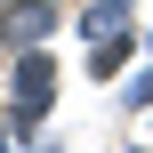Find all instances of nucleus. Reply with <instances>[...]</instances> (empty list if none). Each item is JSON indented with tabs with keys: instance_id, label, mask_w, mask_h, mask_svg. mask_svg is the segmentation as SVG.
<instances>
[{
	"instance_id": "2",
	"label": "nucleus",
	"mask_w": 153,
	"mask_h": 153,
	"mask_svg": "<svg viewBox=\"0 0 153 153\" xmlns=\"http://www.w3.org/2000/svg\"><path fill=\"white\" fill-rule=\"evenodd\" d=\"M0 32H8V40H16V32H48V8H40V0H8V8H0Z\"/></svg>"
},
{
	"instance_id": "1",
	"label": "nucleus",
	"mask_w": 153,
	"mask_h": 153,
	"mask_svg": "<svg viewBox=\"0 0 153 153\" xmlns=\"http://www.w3.org/2000/svg\"><path fill=\"white\" fill-rule=\"evenodd\" d=\"M48 89H56V65H48V56H24V65H16V129H32V121L48 113Z\"/></svg>"
}]
</instances>
